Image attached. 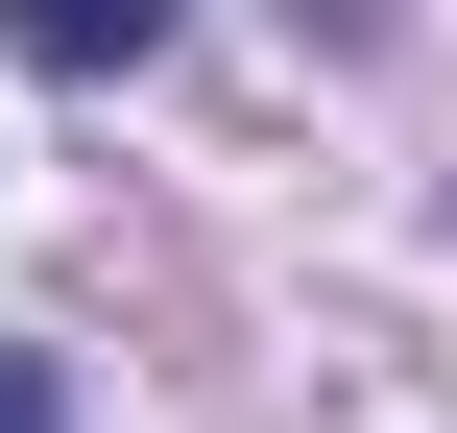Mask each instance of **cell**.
Returning <instances> with one entry per match:
<instances>
[{"instance_id": "6da1fadb", "label": "cell", "mask_w": 457, "mask_h": 433, "mask_svg": "<svg viewBox=\"0 0 457 433\" xmlns=\"http://www.w3.org/2000/svg\"><path fill=\"white\" fill-rule=\"evenodd\" d=\"M0 48H24V72H145L169 0H0Z\"/></svg>"}, {"instance_id": "7a4b0ae2", "label": "cell", "mask_w": 457, "mask_h": 433, "mask_svg": "<svg viewBox=\"0 0 457 433\" xmlns=\"http://www.w3.org/2000/svg\"><path fill=\"white\" fill-rule=\"evenodd\" d=\"M0 433H72V410H48V362H0Z\"/></svg>"}]
</instances>
